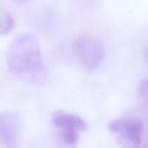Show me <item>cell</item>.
I'll return each instance as SVG.
<instances>
[{"mask_svg":"<svg viewBox=\"0 0 148 148\" xmlns=\"http://www.w3.org/2000/svg\"><path fill=\"white\" fill-rule=\"evenodd\" d=\"M6 62L10 74L29 84L42 85L48 79V70L39 42L31 33L16 36L10 44Z\"/></svg>","mask_w":148,"mask_h":148,"instance_id":"1","label":"cell"},{"mask_svg":"<svg viewBox=\"0 0 148 148\" xmlns=\"http://www.w3.org/2000/svg\"><path fill=\"white\" fill-rule=\"evenodd\" d=\"M73 53L78 63L88 71L96 69L105 58L102 43L89 35L80 36L75 40Z\"/></svg>","mask_w":148,"mask_h":148,"instance_id":"2","label":"cell"},{"mask_svg":"<svg viewBox=\"0 0 148 148\" xmlns=\"http://www.w3.org/2000/svg\"><path fill=\"white\" fill-rule=\"evenodd\" d=\"M52 123L58 129L61 140L68 144L76 142L79 140V132L88 129V124L82 117L65 111L55 113Z\"/></svg>","mask_w":148,"mask_h":148,"instance_id":"3","label":"cell"},{"mask_svg":"<svg viewBox=\"0 0 148 148\" xmlns=\"http://www.w3.org/2000/svg\"><path fill=\"white\" fill-rule=\"evenodd\" d=\"M108 129L129 145L139 147L142 143L144 126L137 117H121L113 120L108 124Z\"/></svg>","mask_w":148,"mask_h":148,"instance_id":"4","label":"cell"},{"mask_svg":"<svg viewBox=\"0 0 148 148\" xmlns=\"http://www.w3.org/2000/svg\"><path fill=\"white\" fill-rule=\"evenodd\" d=\"M21 133V118L16 111H5L0 114V141L2 146L14 148L18 146Z\"/></svg>","mask_w":148,"mask_h":148,"instance_id":"5","label":"cell"},{"mask_svg":"<svg viewBox=\"0 0 148 148\" xmlns=\"http://www.w3.org/2000/svg\"><path fill=\"white\" fill-rule=\"evenodd\" d=\"M15 27V19L12 15L2 9L1 10V35L9 34Z\"/></svg>","mask_w":148,"mask_h":148,"instance_id":"6","label":"cell"},{"mask_svg":"<svg viewBox=\"0 0 148 148\" xmlns=\"http://www.w3.org/2000/svg\"><path fill=\"white\" fill-rule=\"evenodd\" d=\"M138 95L140 101L148 106V77L143 79L138 86Z\"/></svg>","mask_w":148,"mask_h":148,"instance_id":"7","label":"cell"},{"mask_svg":"<svg viewBox=\"0 0 148 148\" xmlns=\"http://www.w3.org/2000/svg\"><path fill=\"white\" fill-rule=\"evenodd\" d=\"M143 55H144V57H145L147 62L148 63V46L144 48V49H143Z\"/></svg>","mask_w":148,"mask_h":148,"instance_id":"8","label":"cell"},{"mask_svg":"<svg viewBox=\"0 0 148 148\" xmlns=\"http://www.w3.org/2000/svg\"><path fill=\"white\" fill-rule=\"evenodd\" d=\"M13 1H14L16 3H17V4H23V3L28 2L29 0H13Z\"/></svg>","mask_w":148,"mask_h":148,"instance_id":"9","label":"cell"},{"mask_svg":"<svg viewBox=\"0 0 148 148\" xmlns=\"http://www.w3.org/2000/svg\"><path fill=\"white\" fill-rule=\"evenodd\" d=\"M86 1H87V3H91L93 0H86Z\"/></svg>","mask_w":148,"mask_h":148,"instance_id":"10","label":"cell"}]
</instances>
